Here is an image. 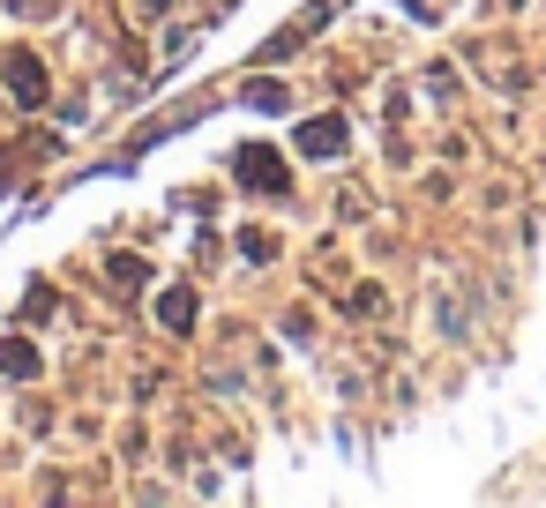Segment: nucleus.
Returning <instances> with one entry per match:
<instances>
[{
    "instance_id": "nucleus-3",
    "label": "nucleus",
    "mask_w": 546,
    "mask_h": 508,
    "mask_svg": "<svg viewBox=\"0 0 546 508\" xmlns=\"http://www.w3.org/2000/svg\"><path fill=\"white\" fill-rule=\"evenodd\" d=\"M300 150H307V157L345 150V120H307V127H300Z\"/></svg>"
},
{
    "instance_id": "nucleus-7",
    "label": "nucleus",
    "mask_w": 546,
    "mask_h": 508,
    "mask_svg": "<svg viewBox=\"0 0 546 508\" xmlns=\"http://www.w3.org/2000/svg\"><path fill=\"white\" fill-rule=\"evenodd\" d=\"M180 0H135V15H143V23H158V15H173Z\"/></svg>"
},
{
    "instance_id": "nucleus-4",
    "label": "nucleus",
    "mask_w": 546,
    "mask_h": 508,
    "mask_svg": "<svg viewBox=\"0 0 546 508\" xmlns=\"http://www.w3.org/2000/svg\"><path fill=\"white\" fill-rule=\"evenodd\" d=\"M158 322L165 329H187V322H195V292H180V284H173V292L158 299Z\"/></svg>"
},
{
    "instance_id": "nucleus-1",
    "label": "nucleus",
    "mask_w": 546,
    "mask_h": 508,
    "mask_svg": "<svg viewBox=\"0 0 546 508\" xmlns=\"http://www.w3.org/2000/svg\"><path fill=\"white\" fill-rule=\"evenodd\" d=\"M8 90H15L23 105H38V98H45V68H38V53H23V45L8 53Z\"/></svg>"
},
{
    "instance_id": "nucleus-2",
    "label": "nucleus",
    "mask_w": 546,
    "mask_h": 508,
    "mask_svg": "<svg viewBox=\"0 0 546 508\" xmlns=\"http://www.w3.org/2000/svg\"><path fill=\"white\" fill-rule=\"evenodd\" d=\"M0 374H8V381H38V352H30V337H0Z\"/></svg>"
},
{
    "instance_id": "nucleus-5",
    "label": "nucleus",
    "mask_w": 546,
    "mask_h": 508,
    "mask_svg": "<svg viewBox=\"0 0 546 508\" xmlns=\"http://www.w3.org/2000/svg\"><path fill=\"white\" fill-rule=\"evenodd\" d=\"M240 165H247V187H285V180H277V157H270V150H240Z\"/></svg>"
},
{
    "instance_id": "nucleus-8",
    "label": "nucleus",
    "mask_w": 546,
    "mask_h": 508,
    "mask_svg": "<svg viewBox=\"0 0 546 508\" xmlns=\"http://www.w3.org/2000/svg\"><path fill=\"white\" fill-rule=\"evenodd\" d=\"M8 8H15V15H38V8H45V0H8Z\"/></svg>"
},
{
    "instance_id": "nucleus-6",
    "label": "nucleus",
    "mask_w": 546,
    "mask_h": 508,
    "mask_svg": "<svg viewBox=\"0 0 546 508\" xmlns=\"http://www.w3.org/2000/svg\"><path fill=\"white\" fill-rule=\"evenodd\" d=\"M113 284H143V262H135V254H113Z\"/></svg>"
}]
</instances>
